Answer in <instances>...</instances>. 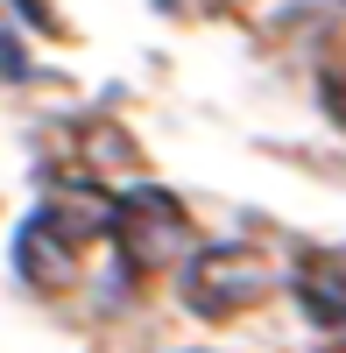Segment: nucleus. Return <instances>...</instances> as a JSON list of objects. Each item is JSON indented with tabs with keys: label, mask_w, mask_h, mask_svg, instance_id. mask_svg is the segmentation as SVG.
I'll use <instances>...</instances> for the list:
<instances>
[{
	"label": "nucleus",
	"mask_w": 346,
	"mask_h": 353,
	"mask_svg": "<svg viewBox=\"0 0 346 353\" xmlns=\"http://www.w3.org/2000/svg\"><path fill=\"white\" fill-rule=\"evenodd\" d=\"M106 233H113V248H121L128 276H163L170 261L191 248V219H184V205L170 198V191H156V184H134L128 198H113Z\"/></svg>",
	"instance_id": "nucleus-1"
},
{
	"label": "nucleus",
	"mask_w": 346,
	"mask_h": 353,
	"mask_svg": "<svg viewBox=\"0 0 346 353\" xmlns=\"http://www.w3.org/2000/svg\"><path fill=\"white\" fill-rule=\"evenodd\" d=\"M269 283H276V269H269V254L262 248H247V241H219V248H198L191 261H184V304L198 311V318H241V311H254L269 297Z\"/></svg>",
	"instance_id": "nucleus-2"
},
{
	"label": "nucleus",
	"mask_w": 346,
	"mask_h": 353,
	"mask_svg": "<svg viewBox=\"0 0 346 353\" xmlns=\"http://www.w3.org/2000/svg\"><path fill=\"white\" fill-rule=\"evenodd\" d=\"M92 233H99V226H78L64 205H43V212L21 226V241H14V269L36 283V290H57V283H71L78 241H92Z\"/></svg>",
	"instance_id": "nucleus-3"
},
{
	"label": "nucleus",
	"mask_w": 346,
	"mask_h": 353,
	"mask_svg": "<svg viewBox=\"0 0 346 353\" xmlns=\"http://www.w3.org/2000/svg\"><path fill=\"white\" fill-rule=\"evenodd\" d=\"M297 304L318 325H346V254H311L297 269Z\"/></svg>",
	"instance_id": "nucleus-4"
},
{
	"label": "nucleus",
	"mask_w": 346,
	"mask_h": 353,
	"mask_svg": "<svg viewBox=\"0 0 346 353\" xmlns=\"http://www.w3.org/2000/svg\"><path fill=\"white\" fill-rule=\"evenodd\" d=\"M325 113H332V121L346 128V57H339V64L325 71Z\"/></svg>",
	"instance_id": "nucleus-5"
}]
</instances>
